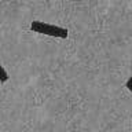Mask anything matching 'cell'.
I'll return each mask as SVG.
<instances>
[{
    "mask_svg": "<svg viewBox=\"0 0 132 132\" xmlns=\"http://www.w3.org/2000/svg\"><path fill=\"white\" fill-rule=\"evenodd\" d=\"M30 29L35 33L56 37V39H68V36H69L68 29L56 26V25L47 23V22H41V21H33V22L30 23Z\"/></svg>",
    "mask_w": 132,
    "mask_h": 132,
    "instance_id": "cell-1",
    "label": "cell"
},
{
    "mask_svg": "<svg viewBox=\"0 0 132 132\" xmlns=\"http://www.w3.org/2000/svg\"><path fill=\"white\" fill-rule=\"evenodd\" d=\"M125 88H127V89H129V91H132V76L128 78V81L125 82Z\"/></svg>",
    "mask_w": 132,
    "mask_h": 132,
    "instance_id": "cell-3",
    "label": "cell"
},
{
    "mask_svg": "<svg viewBox=\"0 0 132 132\" xmlns=\"http://www.w3.org/2000/svg\"><path fill=\"white\" fill-rule=\"evenodd\" d=\"M8 73L6 72V69H4V66H2V68H0V82H2V84H4V82H6L7 80H8Z\"/></svg>",
    "mask_w": 132,
    "mask_h": 132,
    "instance_id": "cell-2",
    "label": "cell"
}]
</instances>
